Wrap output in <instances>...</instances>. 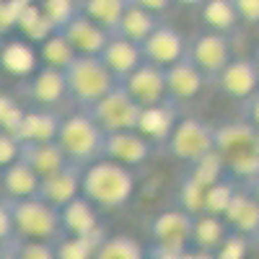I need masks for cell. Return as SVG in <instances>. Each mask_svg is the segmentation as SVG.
Here are the masks:
<instances>
[{
	"label": "cell",
	"mask_w": 259,
	"mask_h": 259,
	"mask_svg": "<svg viewBox=\"0 0 259 259\" xmlns=\"http://www.w3.org/2000/svg\"><path fill=\"white\" fill-rule=\"evenodd\" d=\"M0 259H18V256L13 254V249H11V246H6L3 251H0Z\"/></svg>",
	"instance_id": "816d5d0a"
},
{
	"label": "cell",
	"mask_w": 259,
	"mask_h": 259,
	"mask_svg": "<svg viewBox=\"0 0 259 259\" xmlns=\"http://www.w3.org/2000/svg\"><path fill=\"white\" fill-rule=\"evenodd\" d=\"M140 109L143 106L135 104V99L117 83L109 94L101 96L83 112L104 130V135H109V133H122V130H138Z\"/></svg>",
	"instance_id": "52a82bcc"
},
{
	"label": "cell",
	"mask_w": 259,
	"mask_h": 259,
	"mask_svg": "<svg viewBox=\"0 0 259 259\" xmlns=\"http://www.w3.org/2000/svg\"><path fill=\"white\" fill-rule=\"evenodd\" d=\"M135 194V174L130 166L109 158H99L80 171V197L99 212L122 210Z\"/></svg>",
	"instance_id": "6da1fadb"
},
{
	"label": "cell",
	"mask_w": 259,
	"mask_h": 259,
	"mask_svg": "<svg viewBox=\"0 0 259 259\" xmlns=\"http://www.w3.org/2000/svg\"><path fill=\"white\" fill-rule=\"evenodd\" d=\"M0 68L13 78L26 80L41 68L39 52L26 39H3V45H0Z\"/></svg>",
	"instance_id": "d6986e66"
},
{
	"label": "cell",
	"mask_w": 259,
	"mask_h": 259,
	"mask_svg": "<svg viewBox=\"0 0 259 259\" xmlns=\"http://www.w3.org/2000/svg\"><path fill=\"white\" fill-rule=\"evenodd\" d=\"M179 259H215V254H210V251H200V249H187L184 254H179Z\"/></svg>",
	"instance_id": "c3c4849f"
},
{
	"label": "cell",
	"mask_w": 259,
	"mask_h": 259,
	"mask_svg": "<svg viewBox=\"0 0 259 259\" xmlns=\"http://www.w3.org/2000/svg\"><path fill=\"white\" fill-rule=\"evenodd\" d=\"M187 174H189L192 179H197L202 187H210V184H215L218 179H223L228 171H226L223 156L218 153V150H210L207 156H202L200 161H194V163L189 166Z\"/></svg>",
	"instance_id": "e575fe53"
},
{
	"label": "cell",
	"mask_w": 259,
	"mask_h": 259,
	"mask_svg": "<svg viewBox=\"0 0 259 259\" xmlns=\"http://www.w3.org/2000/svg\"><path fill=\"white\" fill-rule=\"evenodd\" d=\"M140 47H143L145 62H153L158 68H168V65L179 62L187 55V39L179 29L168 26V24H158Z\"/></svg>",
	"instance_id": "7c38bea8"
},
{
	"label": "cell",
	"mask_w": 259,
	"mask_h": 259,
	"mask_svg": "<svg viewBox=\"0 0 259 259\" xmlns=\"http://www.w3.org/2000/svg\"><path fill=\"white\" fill-rule=\"evenodd\" d=\"M21 148H24V143H21L13 133H3V130H0V168L16 163L21 158Z\"/></svg>",
	"instance_id": "7bdbcfd3"
},
{
	"label": "cell",
	"mask_w": 259,
	"mask_h": 259,
	"mask_svg": "<svg viewBox=\"0 0 259 259\" xmlns=\"http://www.w3.org/2000/svg\"><path fill=\"white\" fill-rule=\"evenodd\" d=\"M226 171L228 177L241 182V184H249L251 179L259 177V148H251V150H244V153L233 156L226 161Z\"/></svg>",
	"instance_id": "d590c367"
},
{
	"label": "cell",
	"mask_w": 259,
	"mask_h": 259,
	"mask_svg": "<svg viewBox=\"0 0 259 259\" xmlns=\"http://www.w3.org/2000/svg\"><path fill=\"white\" fill-rule=\"evenodd\" d=\"M119 80L109 73V68L94 55H78L68 70H65V85H68V99L89 109L101 96H106Z\"/></svg>",
	"instance_id": "277c9868"
},
{
	"label": "cell",
	"mask_w": 259,
	"mask_h": 259,
	"mask_svg": "<svg viewBox=\"0 0 259 259\" xmlns=\"http://www.w3.org/2000/svg\"><path fill=\"white\" fill-rule=\"evenodd\" d=\"M145 259H179V256H168V254H145Z\"/></svg>",
	"instance_id": "f5cc1de1"
},
{
	"label": "cell",
	"mask_w": 259,
	"mask_h": 259,
	"mask_svg": "<svg viewBox=\"0 0 259 259\" xmlns=\"http://www.w3.org/2000/svg\"><path fill=\"white\" fill-rule=\"evenodd\" d=\"M18 29L24 31L26 41H45L55 29L47 21V16L41 13L39 3H31V6H24L21 8V16H18Z\"/></svg>",
	"instance_id": "1f68e13d"
},
{
	"label": "cell",
	"mask_w": 259,
	"mask_h": 259,
	"mask_svg": "<svg viewBox=\"0 0 259 259\" xmlns=\"http://www.w3.org/2000/svg\"><path fill=\"white\" fill-rule=\"evenodd\" d=\"M41 13L47 16L55 31H60L73 16L80 13V0H39Z\"/></svg>",
	"instance_id": "74e56055"
},
{
	"label": "cell",
	"mask_w": 259,
	"mask_h": 259,
	"mask_svg": "<svg viewBox=\"0 0 259 259\" xmlns=\"http://www.w3.org/2000/svg\"><path fill=\"white\" fill-rule=\"evenodd\" d=\"M21 3L16 0H0V41H3L13 29H18V16H21Z\"/></svg>",
	"instance_id": "b9f144b4"
},
{
	"label": "cell",
	"mask_w": 259,
	"mask_h": 259,
	"mask_svg": "<svg viewBox=\"0 0 259 259\" xmlns=\"http://www.w3.org/2000/svg\"><path fill=\"white\" fill-rule=\"evenodd\" d=\"M212 140H215V150L223 156V161L244 153V150L259 148V133L244 117L212 124Z\"/></svg>",
	"instance_id": "9a60e30c"
},
{
	"label": "cell",
	"mask_w": 259,
	"mask_h": 259,
	"mask_svg": "<svg viewBox=\"0 0 259 259\" xmlns=\"http://www.w3.org/2000/svg\"><path fill=\"white\" fill-rule=\"evenodd\" d=\"M21 161L26 166H31L39 174V179H45V177H50L55 171L68 166V158H65L57 140H52V143H26L21 148Z\"/></svg>",
	"instance_id": "484cf974"
},
{
	"label": "cell",
	"mask_w": 259,
	"mask_h": 259,
	"mask_svg": "<svg viewBox=\"0 0 259 259\" xmlns=\"http://www.w3.org/2000/svg\"><path fill=\"white\" fill-rule=\"evenodd\" d=\"M60 221L65 236H101L99 210L85 197H75L65 207H60Z\"/></svg>",
	"instance_id": "603a6c76"
},
{
	"label": "cell",
	"mask_w": 259,
	"mask_h": 259,
	"mask_svg": "<svg viewBox=\"0 0 259 259\" xmlns=\"http://www.w3.org/2000/svg\"><path fill=\"white\" fill-rule=\"evenodd\" d=\"M21 91H24V99L31 106H45V109H52L55 104L68 99L65 73L55 70V68H47V65H41L31 78H26L24 85H21Z\"/></svg>",
	"instance_id": "4fadbf2b"
},
{
	"label": "cell",
	"mask_w": 259,
	"mask_h": 259,
	"mask_svg": "<svg viewBox=\"0 0 259 259\" xmlns=\"http://www.w3.org/2000/svg\"><path fill=\"white\" fill-rule=\"evenodd\" d=\"M177 122H179V104L166 99V101L153 104V106H143L140 119H138V133L153 145H166Z\"/></svg>",
	"instance_id": "2e32d148"
},
{
	"label": "cell",
	"mask_w": 259,
	"mask_h": 259,
	"mask_svg": "<svg viewBox=\"0 0 259 259\" xmlns=\"http://www.w3.org/2000/svg\"><path fill=\"white\" fill-rule=\"evenodd\" d=\"M210 150H215L212 124L197 117H179L174 133L166 140V153L179 163L192 166L194 161L207 156Z\"/></svg>",
	"instance_id": "8992f818"
},
{
	"label": "cell",
	"mask_w": 259,
	"mask_h": 259,
	"mask_svg": "<svg viewBox=\"0 0 259 259\" xmlns=\"http://www.w3.org/2000/svg\"><path fill=\"white\" fill-rule=\"evenodd\" d=\"M200 16H202V24L218 34H231L241 24L233 0H205L200 6Z\"/></svg>",
	"instance_id": "f1b7e54d"
},
{
	"label": "cell",
	"mask_w": 259,
	"mask_h": 259,
	"mask_svg": "<svg viewBox=\"0 0 259 259\" xmlns=\"http://www.w3.org/2000/svg\"><path fill=\"white\" fill-rule=\"evenodd\" d=\"M18 259H57V249L50 241H26V239H13L8 244Z\"/></svg>",
	"instance_id": "ab89813d"
},
{
	"label": "cell",
	"mask_w": 259,
	"mask_h": 259,
	"mask_svg": "<svg viewBox=\"0 0 259 259\" xmlns=\"http://www.w3.org/2000/svg\"><path fill=\"white\" fill-rule=\"evenodd\" d=\"M192 223H194V215H189L182 207H168L158 212L148 223L150 254H168V256L184 254L192 239Z\"/></svg>",
	"instance_id": "5b68a950"
},
{
	"label": "cell",
	"mask_w": 259,
	"mask_h": 259,
	"mask_svg": "<svg viewBox=\"0 0 259 259\" xmlns=\"http://www.w3.org/2000/svg\"><path fill=\"white\" fill-rule=\"evenodd\" d=\"M62 117L55 114L52 109H45V106H26V114L18 124L16 138L21 143H52L57 140Z\"/></svg>",
	"instance_id": "44dd1931"
},
{
	"label": "cell",
	"mask_w": 259,
	"mask_h": 259,
	"mask_svg": "<svg viewBox=\"0 0 259 259\" xmlns=\"http://www.w3.org/2000/svg\"><path fill=\"white\" fill-rule=\"evenodd\" d=\"M244 189H249V192H251V197L259 202V177H256V179H251L249 184H244Z\"/></svg>",
	"instance_id": "681fc988"
},
{
	"label": "cell",
	"mask_w": 259,
	"mask_h": 259,
	"mask_svg": "<svg viewBox=\"0 0 259 259\" xmlns=\"http://www.w3.org/2000/svg\"><path fill=\"white\" fill-rule=\"evenodd\" d=\"M205 189L207 187H202L197 179H192L187 174L177 189V207L187 210L189 215H200L205 210Z\"/></svg>",
	"instance_id": "8d00e7d4"
},
{
	"label": "cell",
	"mask_w": 259,
	"mask_h": 259,
	"mask_svg": "<svg viewBox=\"0 0 259 259\" xmlns=\"http://www.w3.org/2000/svg\"><path fill=\"white\" fill-rule=\"evenodd\" d=\"M127 6H130V0H80V13L89 16L104 31L114 34Z\"/></svg>",
	"instance_id": "83f0119b"
},
{
	"label": "cell",
	"mask_w": 259,
	"mask_h": 259,
	"mask_svg": "<svg viewBox=\"0 0 259 259\" xmlns=\"http://www.w3.org/2000/svg\"><path fill=\"white\" fill-rule=\"evenodd\" d=\"M163 73H166V99L174 101V104L194 101L205 91L207 78L202 75V70L189 57H182L179 62L163 68Z\"/></svg>",
	"instance_id": "8fae6325"
},
{
	"label": "cell",
	"mask_w": 259,
	"mask_h": 259,
	"mask_svg": "<svg viewBox=\"0 0 259 259\" xmlns=\"http://www.w3.org/2000/svg\"><path fill=\"white\" fill-rule=\"evenodd\" d=\"M239 192V187H236V179H231L228 174L223 179H218L215 184H210L205 189V210L202 212H210V215H221L223 218V212L226 207L231 205L233 200V194Z\"/></svg>",
	"instance_id": "836d02e7"
},
{
	"label": "cell",
	"mask_w": 259,
	"mask_h": 259,
	"mask_svg": "<svg viewBox=\"0 0 259 259\" xmlns=\"http://www.w3.org/2000/svg\"><path fill=\"white\" fill-rule=\"evenodd\" d=\"M11 218L16 239L26 241H50L57 244L65 231L60 221V210L45 202L41 197H26V200H8Z\"/></svg>",
	"instance_id": "3957f363"
},
{
	"label": "cell",
	"mask_w": 259,
	"mask_h": 259,
	"mask_svg": "<svg viewBox=\"0 0 259 259\" xmlns=\"http://www.w3.org/2000/svg\"><path fill=\"white\" fill-rule=\"evenodd\" d=\"M223 221L228 223L231 231L236 233H244V236H256L259 231V202L251 197V192L239 187V192L233 194L231 205L223 212Z\"/></svg>",
	"instance_id": "cb8c5ba5"
},
{
	"label": "cell",
	"mask_w": 259,
	"mask_h": 259,
	"mask_svg": "<svg viewBox=\"0 0 259 259\" xmlns=\"http://www.w3.org/2000/svg\"><path fill=\"white\" fill-rule=\"evenodd\" d=\"M184 57H189L197 65L205 78L215 80V75H218L233 57L228 34H218V31H210V29L194 34L187 41V55Z\"/></svg>",
	"instance_id": "ba28073f"
},
{
	"label": "cell",
	"mask_w": 259,
	"mask_h": 259,
	"mask_svg": "<svg viewBox=\"0 0 259 259\" xmlns=\"http://www.w3.org/2000/svg\"><path fill=\"white\" fill-rule=\"evenodd\" d=\"M158 24H161L158 16H153L150 11H145V8H140V6H135V3H130L114 34H119V36H124V39H130V41H138V45H143V41L153 34V29H156Z\"/></svg>",
	"instance_id": "4316f807"
},
{
	"label": "cell",
	"mask_w": 259,
	"mask_h": 259,
	"mask_svg": "<svg viewBox=\"0 0 259 259\" xmlns=\"http://www.w3.org/2000/svg\"><path fill=\"white\" fill-rule=\"evenodd\" d=\"M101 241V236H62L55 244L57 259H94Z\"/></svg>",
	"instance_id": "d6a6232c"
},
{
	"label": "cell",
	"mask_w": 259,
	"mask_h": 259,
	"mask_svg": "<svg viewBox=\"0 0 259 259\" xmlns=\"http://www.w3.org/2000/svg\"><path fill=\"white\" fill-rule=\"evenodd\" d=\"M57 145L62 148L68 163L85 168L89 163L99 161L104 153V130L85 112L68 114V117H62Z\"/></svg>",
	"instance_id": "7a4b0ae2"
},
{
	"label": "cell",
	"mask_w": 259,
	"mask_h": 259,
	"mask_svg": "<svg viewBox=\"0 0 259 259\" xmlns=\"http://www.w3.org/2000/svg\"><path fill=\"white\" fill-rule=\"evenodd\" d=\"M36 52H39V62H41V65L55 68V70H62V73L68 70V65L78 57L75 50L70 47V41L65 39L60 31H52L45 41H39Z\"/></svg>",
	"instance_id": "f546056e"
},
{
	"label": "cell",
	"mask_w": 259,
	"mask_h": 259,
	"mask_svg": "<svg viewBox=\"0 0 259 259\" xmlns=\"http://www.w3.org/2000/svg\"><path fill=\"white\" fill-rule=\"evenodd\" d=\"M228 231H231V228H228V223L221 218V215L200 212V215H194L189 246H192V249H200V251L215 254V251L221 249V244L226 241Z\"/></svg>",
	"instance_id": "d4e9b609"
},
{
	"label": "cell",
	"mask_w": 259,
	"mask_h": 259,
	"mask_svg": "<svg viewBox=\"0 0 259 259\" xmlns=\"http://www.w3.org/2000/svg\"><path fill=\"white\" fill-rule=\"evenodd\" d=\"M254 239H256V241H259V231H256V236H254Z\"/></svg>",
	"instance_id": "9f6ffc18"
},
{
	"label": "cell",
	"mask_w": 259,
	"mask_h": 259,
	"mask_svg": "<svg viewBox=\"0 0 259 259\" xmlns=\"http://www.w3.org/2000/svg\"><path fill=\"white\" fill-rule=\"evenodd\" d=\"M94 259H145V249L130 236H109L96 246Z\"/></svg>",
	"instance_id": "4dcf8cb0"
},
{
	"label": "cell",
	"mask_w": 259,
	"mask_h": 259,
	"mask_svg": "<svg viewBox=\"0 0 259 259\" xmlns=\"http://www.w3.org/2000/svg\"><path fill=\"white\" fill-rule=\"evenodd\" d=\"M215 85L218 91L231 99L244 104L254 91H259V68L254 57H231V62L215 75Z\"/></svg>",
	"instance_id": "9c48e42d"
},
{
	"label": "cell",
	"mask_w": 259,
	"mask_h": 259,
	"mask_svg": "<svg viewBox=\"0 0 259 259\" xmlns=\"http://www.w3.org/2000/svg\"><path fill=\"white\" fill-rule=\"evenodd\" d=\"M16 239V231H13V218H11V205L8 200H0V244L8 246Z\"/></svg>",
	"instance_id": "f6af8a7d"
},
{
	"label": "cell",
	"mask_w": 259,
	"mask_h": 259,
	"mask_svg": "<svg viewBox=\"0 0 259 259\" xmlns=\"http://www.w3.org/2000/svg\"><path fill=\"white\" fill-rule=\"evenodd\" d=\"M130 3H135V6L150 11L153 16H161V13H166V11L171 8V3H174V0H130Z\"/></svg>",
	"instance_id": "7dc6e473"
},
{
	"label": "cell",
	"mask_w": 259,
	"mask_h": 259,
	"mask_svg": "<svg viewBox=\"0 0 259 259\" xmlns=\"http://www.w3.org/2000/svg\"><path fill=\"white\" fill-rule=\"evenodd\" d=\"M241 117L259 133V91H254V94L241 104Z\"/></svg>",
	"instance_id": "bcb514c9"
},
{
	"label": "cell",
	"mask_w": 259,
	"mask_h": 259,
	"mask_svg": "<svg viewBox=\"0 0 259 259\" xmlns=\"http://www.w3.org/2000/svg\"><path fill=\"white\" fill-rule=\"evenodd\" d=\"M26 114V106L18 104L11 94H3L0 91V130L3 133H18V124Z\"/></svg>",
	"instance_id": "f35d334b"
},
{
	"label": "cell",
	"mask_w": 259,
	"mask_h": 259,
	"mask_svg": "<svg viewBox=\"0 0 259 259\" xmlns=\"http://www.w3.org/2000/svg\"><path fill=\"white\" fill-rule=\"evenodd\" d=\"M246 254H249V236L228 231L226 241L215 251V259H246Z\"/></svg>",
	"instance_id": "60d3db41"
},
{
	"label": "cell",
	"mask_w": 259,
	"mask_h": 259,
	"mask_svg": "<svg viewBox=\"0 0 259 259\" xmlns=\"http://www.w3.org/2000/svg\"><path fill=\"white\" fill-rule=\"evenodd\" d=\"M254 60H256V68H259V47L254 50Z\"/></svg>",
	"instance_id": "11a10c76"
},
{
	"label": "cell",
	"mask_w": 259,
	"mask_h": 259,
	"mask_svg": "<svg viewBox=\"0 0 259 259\" xmlns=\"http://www.w3.org/2000/svg\"><path fill=\"white\" fill-rule=\"evenodd\" d=\"M16 3H21V6H31V3H39V0H16Z\"/></svg>",
	"instance_id": "db71d44e"
},
{
	"label": "cell",
	"mask_w": 259,
	"mask_h": 259,
	"mask_svg": "<svg viewBox=\"0 0 259 259\" xmlns=\"http://www.w3.org/2000/svg\"><path fill=\"white\" fill-rule=\"evenodd\" d=\"M3 249H6V246H3V244H0V251H3Z\"/></svg>",
	"instance_id": "6f0895ef"
},
{
	"label": "cell",
	"mask_w": 259,
	"mask_h": 259,
	"mask_svg": "<svg viewBox=\"0 0 259 259\" xmlns=\"http://www.w3.org/2000/svg\"><path fill=\"white\" fill-rule=\"evenodd\" d=\"M99 57L117 80H124L143 62V47L138 45V41H130V39H124L119 34H112Z\"/></svg>",
	"instance_id": "ffe728a7"
},
{
	"label": "cell",
	"mask_w": 259,
	"mask_h": 259,
	"mask_svg": "<svg viewBox=\"0 0 259 259\" xmlns=\"http://www.w3.org/2000/svg\"><path fill=\"white\" fill-rule=\"evenodd\" d=\"M153 143L145 140L138 130H122V133H109L104 135V153L101 158L117 161L122 166H140L150 158Z\"/></svg>",
	"instance_id": "5bb4252c"
},
{
	"label": "cell",
	"mask_w": 259,
	"mask_h": 259,
	"mask_svg": "<svg viewBox=\"0 0 259 259\" xmlns=\"http://www.w3.org/2000/svg\"><path fill=\"white\" fill-rule=\"evenodd\" d=\"M119 85L140 106H153V104L166 101V73L153 62L143 60L124 80H119Z\"/></svg>",
	"instance_id": "30bf717a"
},
{
	"label": "cell",
	"mask_w": 259,
	"mask_h": 259,
	"mask_svg": "<svg viewBox=\"0 0 259 259\" xmlns=\"http://www.w3.org/2000/svg\"><path fill=\"white\" fill-rule=\"evenodd\" d=\"M60 34L70 41L75 55H94V57L101 55V50L106 47V41L112 36L109 31H104L99 24H94V21L83 13L73 16L68 24L60 29Z\"/></svg>",
	"instance_id": "e0dca14e"
},
{
	"label": "cell",
	"mask_w": 259,
	"mask_h": 259,
	"mask_svg": "<svg viewBox=\"0 0 259 259\" xmlns=\"http://www.w3.org/2000/svg\"><path fill=\"white\" fill-rule=\"evenodd\" d=\"M233 6L244 26H259V0H233Z\"/></svg>",
	"instance_id": "ee69618b"
},
{
	"label": "cell",
	"mask_w": 259,
	"mask_h": 259,
	"mask_svg": "<svg viewBox=\"0 0 259 259\" xmlns=\"http://www.w3.org/2000/svg\"><path fill=\"white\" fill-rule=\"evenodd\" d=\"M80 171L78 166L68 163L65 168L55 171V174L45 177L39 184V192H36V197H41L45 202H50L52 207H65L70 200L80 197Z\"/></svg>",
	"instance_id": "ac0fdd59"
},
{
	"label": "cell",
	"mask_w": 259,
	"mask_h": 259,
	"mask_svg": "<svg viewBox=\"0 0 259 259\" xmlns=\"http://www.w3.org/2000/svg\"><path fill=\"white\" fill-rule=\"evenodd\" d=\"M39 174L26 166L24 161H16L6 168H0V197L3 200H26V197H36L39 192Z\"/></svg>",
	"instance_id": "7402d4cb"
},
{
	"label": "cell",
	"mask_w": 259,
	"mask_h": 259,
	"mask_svg": "<svg viewBox=\"0 0 259 259\" xmlns=\"http://www.w3.org/2000/svg\"><path fill=\"white\" fill-rule=\"evenodd\" d=\"M177 6H182V8H200L205 0H174Z\"/></svg>",
	"instance_id": "f907efd6"
}]
</instances>
